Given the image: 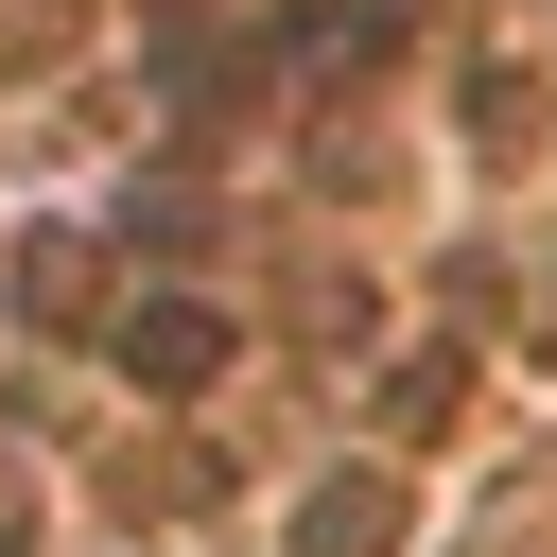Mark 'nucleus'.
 I'll return each mask as SVG.
<instances>
[{
    "mask_svg": "<svg viewBox=\"0 0 557 557\" xmlns=\"http://www.w3.org/2000/svg\"><path fill=\"white\" fill-rule=\"evenodd\" d=\"M122 383H157V400L226 383V313H191V296H139V313H122Z\"/></svg>",
    "mask_w": 557,
    "mask_h": 557,
    "instance_id": "nucleus-1",
    "label": "nucleus"
},
{
    "mask_svg": "<svg viewBox=\"0 0 557 557\" xmlns=\"http://www.w3.org/2000/svg\"><path fill=\"white\" fill-rule=\"evenodd\" d=\"M17 313H35V331H87V313H104V244H87V226H35V244H17Z\"/></svg>",
    "mask_w": 557,
    "mask_h": 557,
    "instance_id": "nucleus-2",
    "label": "nucleus"
},
{
    "mask_svg": "<svg viewBox=\"0 0 557 557\" xmlns=\"http://www.w3.org/2000/svg\"><path fill=\"white\" fill-rule=\"evenodd\" d=\"M296 557H400V487H383V470H331V487L296 505Z\"/></svg>",
    "mask_w": 557,
    "mask_h": 557,
    "instance_id": "nucleus-3",
    "label": "nucleus"
},
{
    "mask_svg": "<svg viewBox=\"0 0 557 557\" xmlns=\"http://www.w3.org/2000/svg\"><path fill=\"white\" fill-rule=\"evenodd\" d=\"M453 400H470V348H400V366H383V418H418V435H435Z\"/></svg>",
    "mask_w": 557,
    "mask_h": 557,
    "instance_id": "nucleus-4",
    "label": "nucleus"
}]
</instances>
